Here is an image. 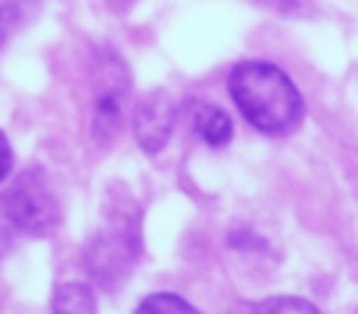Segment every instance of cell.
Listing matches in <instances>:
<instances>
[{
  "instance_id": "cell-5",
  "label": "cell",
  "mask_w": 358,
  "mask_h": 314,
  "mask_svg": "<svg viewBox=\"0 0 358 314\" xmlns=\"http://www.w3.org/2000/svg\"><path fill=\"white\" fill-rule=\"evenodd\" d=\"M175 121H178V105L165 89H156V92L143 96L140 105L134 108V137L140 143V150L162 152L171 130H175Z\"/></svg>"
},
{
  "instance_id": "cell-11",
  "label": "cell",
  "mask_w": 358,
  "mask_h": 314,
  "mask_svg": "<svg viewBox=\"0 0 358 314\" xmlns=\"http://www.w3.org/2000/svg\"><path fill=\"white\" fill-rule=\"evenodd\" d=\"M254 3L270 7V10H276V13H285V10H292V3H295V0H254Z\"/></svg>"
},
{
  "instance_id": "cell-12",
  "label": "cell",
  "mask_w": 358,
  "mask_h": 314,
  "mask_svg": "<svg viewBox=\"0 0 358 314\" xmlns=\"http://www.w3.org/2000/svg\"><path fill=\"white\" fill-rule=\"evenodd\" d=\"M0 35H3V29H0Z\"/></svg>"
},
{
  "instance_id": "cell-2",
  "label": "cell",
  "mask_w": 358,
  "mask_h": 314,
  "mask_svg": "<svg viewBox=\"0 0 358 314\" xmlns=\"http://www.w3.org/2000/svg\"><path fill=\"white\" fill-rule=\"evenodd\" d=\"M3 216L10 219V226H16L26 235H48L57 226V200L55 191L48 185V178L41 169H26L22 175L13 178L10 191L3 194Z\"/></svg>"
},
{
  "instance_id": "cell-8",
  "label": "cell",
  "mask_w": 358,
  "mask_h": 314,
  "mask_svg": "<svg viewBox=\"0 0 358 314\" xmlns=\"http://www.w3.org/2000/svg\"><path fill=\"white\" fill-rule=\"evenodd\" d=\"M248 314H320V311L308 299H298V295H273V299L250 305Z\"/></svg>"
},
{
  "instance_id": "cell-9",
  "label": "cell",
  "mask_w": 358,
  "mask_h": 314,
  "mask_svg": "<svg viewBox=\"0 0 358 314\" xmlns=\"http://www.w3.org/2000/svg\"><path fill=\"white\" fill-rule=\"evenodd\" d=\"M134 314H203L200 308H194L187 299L181 295H171V292H159V295H149V299L140 301Z\"/></svg>"
},
{
  "instance_id": "cell-3",
  "label": "cell",
  "mask_w": 358,
  "mask_h": 314,
  "mask_svg": "<svg viewBox=\"0 0 358 314\" xmlns=\"http://www.w3.org/2000/svg\"><path fill=\"white\" fill-rule=\"evenodd\" d=\"M130 92V73L111 48L99 51L92 70V134L99 143H108L124 124Z\"/></svg>"
},
{
  "instance_id": "cell-4",
  "label": "cell",
  "mask_w": 358,
  "mask_h": 314,
  "mask_svg": "<svg viewBox=\"0 0 358 314\" xmlns=\"http://www.w3.org/2000/svg\"><path fill=\"white\" fill-rule=\"evenodd\" d=\"M136 254H140V229H136V216L130 219V213H117L105 222L99 235L89 245V270L99 283L115 286L130 266H134Z\"/></svg>"
},
{
  "instance_id": "cell-6",
  "label": "cell",
  "mask_w": 358,
  "mask_h": 314,
  "mask_svg": "<svg viewBox=\"0 0 358 314\" xmlns=\"http://www.w3.org/2000/svg\"><path fill=\"white\" fill-rule=\"evenodd\" d=\"M190 127L210 146H225L231 140V117L210 102H190Z\"/></svg>"
},
{
  "instance_id": "cell-10",
  "label": "cell",
  "mask_w": 358,
  "mask_h": 314,
  "mask_svg": "<svg viewBox=\"0 0 358 314\" xmlns=\"http://www.w3.org/2000/svg\"><path fill=\"white\" fill-rule=\"evenodd\" d=\"M10 169H13V150H10L7 134L0 130V185H3V178L10 175Z\"/></svg>"
},
{
  "instance_id": "cell-1",
  "label": "cell",
  "mask_w": 358,
  "mask_h": 314,
  "mask_svg": "<svg viewBox=\"0 0 358 314\" xmlns=\"http://www.w3.org/2000/svg\"><path fill=\"white\" fill-rule=\"evenodd\" d=\"M231 102L260 134H289L304 117V99L289 73L270 61H244L229 73Z\"/></svg>"
},
{
  "instance_id": "cell-7",
  "label": "cell",
  "mask_w": 358,
  "mask_h": 314,
  "mask_svg": "<svg viewBox=\"0 0 358 314\" xmlns=\"http://www.w3.org/2000/svg\"><path fill=\"white\" fill-rule=\"evenodd\" d=\"M51 311L55 314H99V301H95V292L86 283H64V286H57L55 299H51Z\"/></svg>"
}]
</instances>
